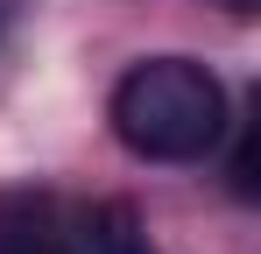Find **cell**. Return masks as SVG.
Segmentation results:
<instances>
[{
	"mask_svg": "<svg viewBox=\"0 0 261 254\" xmlns=\"http://www.w3.org/2000/svg\"><path fill=\"white\" fill-rule=\"evenodd\" d=\"M233 134V163H226V191L240 198V205H254V127L247 120H226Z\"/></svg>",
	"mask_w": 261,
	"mask_h": 254,
	"instance_id": "obj_4",
	"label": "cell"
},
{
	"mask_svg": "<svg viewBox=\"0 0 261 254\" xmlns=\"http://www.w3.org/2000/svg\"><path fill=\"white\" fill-rule=\"evenodd\" d=\"M219 7H226V14H254V0H219Z\"/></svg>",
	"mask_w": 261,
	"mask_h": 254,
	"instance_id": "obj_5",
	"label": "cell"
},
{
	"mask_svg": "<svg viewBox=\"0 0 261 254\" xmlns=\"http://www.w3.org/2000/svg\"><path fill=\"white\" fill-rule=\"evenodd\" d=\"M14 212L21 219H7V205H0V254H57V240L43 233V198H14Z\"/></svg>",
	"mask_w": 261,
	"mask_h": 254,
	"instance_id": "obj_3",
	"label": "cell"
},
{
	"mask_svg": "<svg viewBox=\"0 0 261 254\" xmlns=\"http://www.w3.org/2000/svg\"><path fill=\"white\" fill-rule=\"evenodd\" d=\"M0 36H7V0H0Z\"/></svg>",
	"mask_w": 261,
	"mask_h": 254,
	"instance_id": "obj_6",
	"label": "cell"
},
{
	"mask_svg": "<svg viewBox=\"0 0 261 254\" xmlns=\"http://www.w3.org/2000/svg\"><path fill=\"white\" fill-rule=\"evenodd\" d=\"M57 254H163V247L148 240L134 205H92L71 219V233H57Z\"/></svg>",
	"mask_w": 261,
	"mask_h": 254,
	"instance_id": "obj_2",
	"label": "cell"
},
{
	"mask_svg": "<svg viewBox=\"0 0 261 254\" xmlns=\"http://www.w3.org/2000/svg\"><path fill=\"white\" fill-rule=\"evenodd\" d=\"M106 120H113V141L141 163H205L226 141L233 99L219 71L198 57H141L134 71H120Z\"/></svg>",
	"mask_w": 261,
	"mask_h": 254,
	"instance_id": "obj_1",
	"label": "cell"
}]
</instances>
